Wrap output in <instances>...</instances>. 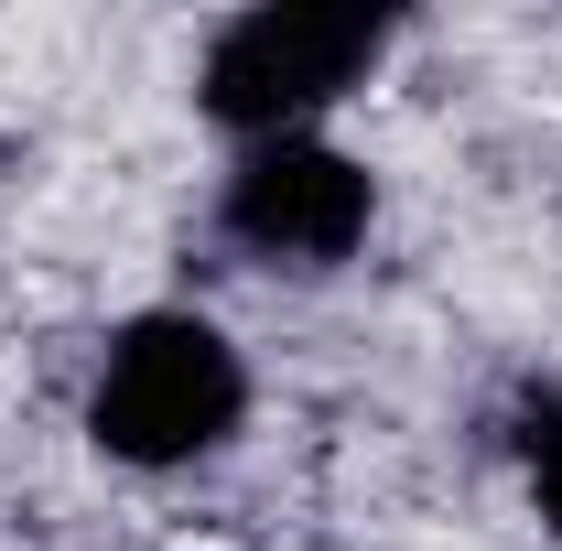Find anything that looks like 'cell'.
Returning <instances> with one entry per match:
<instances>
[{"instance_id": "cell-1", "label": "cell", "mask_w": 562, "mask_h": 551, "mask_svg": "<svg viewBox=\"0 0 562 551\" xmlns=\"http://www.w3.org/2000/svg\"><path fill=\"white\" fill-rule=\"evenodd\" d=\"M238 401H249V379H238V357H227L216 325H195V314H140L131 336L109 346L87 421L131 465H184V454L227 443Z\"/></svg>"}, {"instance_id": "cell-2", "label": "cell", "mask_w": 562, "mask_h": 551, "mask_svg": "<svg viewBox=\"0 0 562 551\" xmlns=\"http://www.w3.org/2000/svg\"><path fill=\"white\" fill-rule=\"evenodd\" d=\"M379 44H390L379 11H249L206 55V109L227 131H281V120L325 109L336 87H357L379 66Z\"/></svg>"}, {"instance_id": "cell-3", "label": "cell", "mask_w": 562, "mask_h": 551, "mask_svg": "<svg viewBox=\"0 0 562 551\" xmlns=\"http://www.w3.org/2000/svg\"><path fill=\"white\" fill-rule=\"evenodd\" d=\"M227 227H238L260 260H303V271H325V260H347L357 227H368V173H357L347 151H325V140H271V151L238 162V184H227Z\"/></svg>"}, {"instance_id": "cell-4", "label": "cell", "mask_w": 562, "mask_h": 551, "mask_svg": "<svg viewBox=\"0 0 562 551\" xmlns=\"http://www.w3.org/2000/svg\"><path fill=\"white\" fill-rule=\"evenodd\" d=\"M530 486H541V508H552V530H562V401L530 421Z\"/></svg>"}]
</instances>
